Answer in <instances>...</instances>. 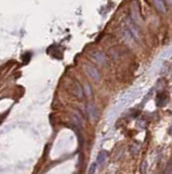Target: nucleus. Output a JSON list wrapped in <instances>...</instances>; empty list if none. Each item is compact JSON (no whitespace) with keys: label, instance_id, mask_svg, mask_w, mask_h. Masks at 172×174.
<instances>
[{"label":"nucleus","instance_id":"f257e3e1","mask_svg":"<svg viewBox=\"0 0 172 174\" xmlns=\"http://www.w3.org/2000/svg\"><path fill=\"white\" fill-rule=\"evenodd\" d=\"M84 71H86V73L89 75V77H90L92 81L99 82L101 79L100 72H99V70L96 69L94 65H92V64H86V65H84Z\"/></svg>","mask_w":172,"mask_h":174},{"label":"nucleus","instance_id":"f03ea898","mask_svg":"<svg viewBox=\"0 0 172 174\" xmlns=\"http://www.w3.org/2000/svg\"><path fill=\"white\" fill-rule=\"evenodd\" d=\"M128 30L131 33V35L133 36V38L135 39V41H140V38H141V35H140V30H139V29L136 27V25H135V23L132 22V21H128Z\"/></svg>","mask_w":172,"mask_h":174},{"label":"nucleus","instance_id":"7ed1b4c3","mask_svg":"<svg viewBox=\"0 0 172 174\" xmlns=\"http://www.w3.org/2000/svg\"><path fill=\"white\" fill-rule=\"evenodd\" d=\"M91 58L93 59V61L95 63H98L99 65H104L106 63V56L101 51H95L91 55Z\"/></svg>","mask_w":172,"mask_h":174},{"label":"nucleus","instance_id":"20e7f679","mask_svg":"<svg viewBox=\"0 0 172 174\" xmlns=\"http://www.w3.org/2000/svg\"><path fill=\"white\" fill-rule=\"evenodd\" d=\"M74 94L78 97V99H83L84 97V91L82 86L80 85L78 82H75L74 83Z\"/></svg>","mask_w":172,"mask_h":174},{"label":"nucleus","instance_id":"39448f33","mask_svg":"<svg viewBox=\"0 0 172 174\" xmlns=\"http://www.w3.org/2000/svg\"><path fill=\"white\" fill-rule=\"evenodd\" d=\"M87 111H88V114L89 117H91L92 120H96L98 119V109H96V107L93 105V103H89L88 107H87Z\"/></svg>","mask_w":172,"mask_h":174},{"label":"nucleus","instance_id":"423d86ee","mask_svg":"<svg viewBox=\"0 0 172 174\" xmlns=\"http://www.w3.org/2000/svg\"><path fill=\"white\" fill-rule=\"evenodd\" d=\"M153 3H154L155 8L161 13H166L167 12V8H166V3H164V0H153Z\"/></svg>","mask_w":172,"mask_h":174},{"label":"nucleus","instance_id":"0eeeda50","mask_svg":"<svg viewBox=\"0 0 172 174\" xmlns=\"http://www.w3.org/2000/svg\"><path fill=\"white\" fill-rule=\"evenodd\" d=\"M167 101H168V96H167L164 93H161L157 96V105L160 106V107L166 106Z\"/></svg>","mask_w":172,"mask_h":174},{"label":"nucleus","instance_id":"6e6552de","mask_svg":"<svg viewBox=\"0 0 172 174\" xmlns=\"http://www.w3.org/2000/svg\"><path fill=\"white\" fill-rule=\"evenodd\" d=\"M106 157H107V154H106L105 150H101L98 155V159H96V164L99 166H103L106 160Z\"/></svg>","mask_w":172,"mask_h":174},{"label":"nucleus","instance_id":"1a4fd4ad","mask_svg":"<svg viewBox=\"0 0 172 174\" xmlns=\"http://www.w3.org/2000/svg\"><path fill=\"white\" fill-rule=\"evenodd\" d=\"M73 120H74V122L77 124L78 126H80V128H82V124H83V121H82V117H80V114L78 113V112H74V114L72 116Z\"/></svg>","mask_w":172,"mask_h":174},{"label":"nucleus","instance_id":"9d476101","mask_svg":"<svg viewBox=\"0 0 172 174\" xmlns=\"http://www.w3.org/2000/svg\"><path fill=\"white\" fill-rule=\"evenodd\" d=\"M95 169H96V163H92L90 166V169H89V171H88V174H94Z\"/></svg>","mask_w":172,"mask_h":174},{"label":"nucleus","instance_id":"9b49d317","mask_svg":"<svg viewBox=\"0 0 172 174\" xmlns=\"http://www.w3.org/2000/svg\"><path fill=\"white\" fill-rule=\"evenodd\" d=\"M86 88H87V93H88L89 95H91V89H90V86H89L88 84H86Z\"/></svg>","mask_w":172,"mask_h":174},{"label":"nucleus","instance_id":"f8f14e48","mask_svg":"<svg viewBox=\"0 0 172 174\" xmlns=\"http://www.w3.org/2000/svg\"><path fill=\"white\" fill-rule=\"evenodd\" d=\"M145 166H146V162H143V164H142V173L143 174H145V170H146V169H145Z\"/></svg>","mask_w":172,"mask_h":174},{"label":"nucleus","instance_id":"ddd939ff","mask_svg":"<svg viewBox=\"0 0 172 174\" xmlns=\"http://www.w3.org/2000/svg\"><path fill=\"white\" fill-rule=\"evenodd\" d=\"M167 2H168V3H170V4H172V0H166Z\"/></svg>","mask_w":172,"mask_h":174}]
</instances>
